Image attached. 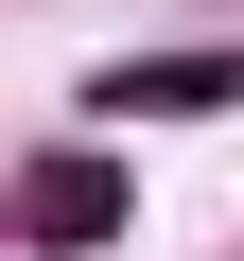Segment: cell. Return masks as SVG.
<instances>
[{
  "mask_svg": "<svg viewBox=\"0 0 244 261\" xmlns=\"http://www.w3.org/2000/svg\"><path fill=\"white\" fill-rule=\"evenodd\" d=\"M244 105V53H140L105 70V122H227Z\"/></svg>",
  "mask_w": 244,
  "mask_h": 261,
  "instance_id": "cell-1",
  "label": "cell"
},
{
  "mask_svg": "<svg viewBox=\"0 0 244 261\" xmlns=\"http://www.w3.org/2000/svg\"><path fill=\"white\" fill-rule=\"evenodd\" d=\"M18 209H35V244H53V261H87V244L122 226V174H105V157H53V174H35Z\"/></svg>",
  "mask_w": 244,
  "mask_h": 261,
  "instance_id": "cell-2",
  "label": "cell"
}]
</instances>
